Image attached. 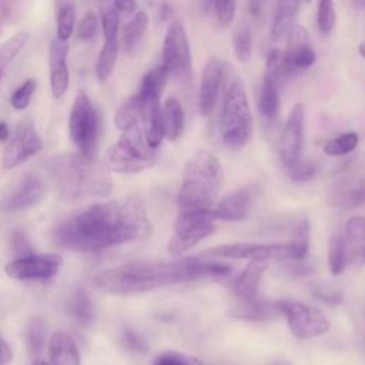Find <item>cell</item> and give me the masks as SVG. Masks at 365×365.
<instances>
[{
	"mask_svg": "<svg viewBox=\"0 0 365 365\" xmlns=\"http://www.w3.org/2000/svg\"><path fill=\"white\" fill-rule=\"evenodd\" d=\"M278 314H281L278 301H265L258 297L241 299V302L231 309V315L242 321H265Z\"/></svg>",
	"mask_w": 365,
	"mask_h": 365,
	"instance_id": "cell-22",
	"label": "cell"
},
{
	"mask_svg": "<svg viewBox=\"0 0 365 365\" xmlns=\"http://www.w3.org/2000/svg\"><path fill=\"white\" fill-rule=\"evenodd\" d=\"M76 3L63 1L57 6V34L56 37L61 41H68L74 24H76Z\"/></svg>",
	"mask_w": 365,
	"mask_h": 365,
	"instance_id": "cell-35",
	"label": "cell"
},
{
	"mask_svg": "<svg viewBox=\"0 0 365 365\" xmlns=\"http://www.w3.org/2000/svg\"><path fill=\"white\" fill-rule=\"evenodd\" d=\"M299 9V3L297 1H281L277 6L272 29H271V37L272 40H279L285 34H289V31L294 29V21L297 17Z\"/></svg>",
	"mask_w": 365,
	"mask_h": 365,
	"instance_id": "cell-30",
	"label": "cell"
},
{
	"mask_svg": "<svg viewBox=\"0 0 365 365\" xmlns=\"http://www.w3.org/2000/svg\"><path fill=\"white\" fill-rule=\"evenodd\" d=\"M161 118L164 127V138L168 141H175L184 133L185 115L178 100L170 97L165 100L161 108Z\"/></svg>",
	"mask_w": 365,
	"mask_h": 365,
	"instance_id": "cell-28",
	"label": "cell"
},
{
	"mask_svg": "<svg viewBox=\"0 0 365 365\" xmlns=\"http://www.w3.org/2000/svg\"><path fill=\"white\" fill-rule=\"evenodd\" d=\"M11 349L0 335V365H7L11 361Z\"/></svg>",
	"mask_w": 365,
	"mask_h": 365,
	"instance_id": "cell-52",
	"label": "cell"
},
{
	"mask_svg": "<svg viewBox=\"0 0 365 365\" xmlns=\"http://www.w3.org/2000/svg\"><path fill=\"white\" fill-rule=\"evenodd\" d=\"M205 258H228V259H291V248L288 244H257L235 242L215 245L202 252Z\"/></svg>",
	"mask_w": 365,
	"mask_h": 365,
	"instance_id": "cell-11",
	"label": "cell"
},
{
	"mask_svg": "<svg viewBox=\"0 0 365 365\" xmlns=\"http://www.w3.org/2000/svg\"><path fill=\"white\" fill-rule=\"evenodd\" d=\"M161 60L168 76L178 81H190L192 71L190 43L182 23L177 19L168 24L163 41Z\"/></svg>",
	"mask_w": 365,
	"mask_h": 365,
	"instance_id": "cell-9",
	"label": "cell"
},
{
	"mask_svg": "<svg viewBox=\"0 0 365 365\" xmlns=\"http://www.w3.org/2000/svg\"><path fill=\"white\" fill-rule=\"evenodd\" d=\"M11 244H13L14 252L19 254L17 258L33 254V252H31V248H30V245H29V242H27V240L24 238V235H23L21 232H14V234H13V237H11Z\"/></svg>",
	"mask_w": 365,
	"mask_h": 365,
	"instance_id": "cell-49",
	"label": "cell"
},
{
	"mask_svg": "<svg viewBox=\"0 0 365 365\" xmlns=\"http://www.w3.org/2000/svg\"><path fill=\"white\" fill-rule=\"evenodd\" d=\"M155 163V150L148 147L140 124L121 131L118 140L108 147L104 158L107 170L121 174L140 173L151 168Z\"/></svg>",
	"mask_w": 365,
	"mask_h": 365,
	"instance_id": "cell-6",
	"label": "cell"
},
{
	"mask_svg": "<svg viewBox=\"0 0 365 365\" xmlns=\"http://www.w3.org/2000/svg\"><path fill=\"white\" fill-rule=\"evenodd\" d=\"M46 168L66 197H107L113 191L108 170L94 157L80 153L60 154L48 158Z\"/></svg>",
	"mask_w": 365,
	"mask_h": 365,
	"instance_id": "cell-3",
	"label": "cell"
},
{
	"mask_svg": "<svg viewBox=\"0 0 365 365\" xmlns=\"http://www.w3.org/2000/svg\"><path fill=\"white\" fill-rule=\"evenodd\" d=\"M348 261L361 259L365 257V217H354L348 220L345 225V234L342 235Z\"/></svg>",
	"mask_w": 365,
	"mask_h": 365,
	"instance_id": "cell-26",
	"label": "cell"
},
{
	"mask_svg": "<svg viewBox=\"0 0 365 365\" xmlns=\"http://www.w3.org/2000/svg\"><path fill=\"white\" fill-rule=\"evenodd\" d=\"M232 47L237 58L245 63L252 54V33L248 26H240L232 36Z\"/></svg>",
	"mask_w": 365,
	"mask_h": 365,
	"instance_id": "cell-40",
	"label": "cell"
},
{
	"mask_svg": "<svg viewBox=\"0 0 365 365\" xmlns=\"http://www.w3.org/2000/svg\"><path fill=\"white\" fill-rule=\"evenodd\" d=\"M46 182L43 177L34 171L21 174L10 190L0 200V210L3 211H24L29 210L46 197Z\"/></svg>",
	"mask_w": 365,
	"mask_h": 365,
	"instance_id": "cell-13",
	"label": "cell"
},
{
	"mask_svg": "<svg viewBox=\"0 0 365 365\" xmlns=\"http://www.w3.org/2000/svg\"><path fill=\"white\" fill-rule=\"evenodd\" d=\"M331 202L338 208H356L365 204V178L344 181L331 194Z\"/></svg>",
	"mask_w": 365,
	"mask_h": 365,
	"instance_id": "cell-25",
	"label": "cell"
},
{
	"mask_svg": "<svg viewBox=\"0 0 365 365\" xmlns=\"http://www.w3.org/2000/svg\"><path fill=\"white\" fill-rule=\"evenodd\" d=\"M222 180V167L212 153L205 150L194 153L184 167L178 191L181 210H211L221 191Z\"/></svg>",
	"mask_w": 365,
	"mask_h": 365,
	"instance_id": "cell-4",
	"label": "cell"
},
{
	"mask_svg": "<svg viewBox=\"0 0 365 365\" xmlns=\"http://www.w3.org/2000/svg\"><path fill=\"white\" fill-rule=\"evenodd\" d=\"M98 19L93 10L86 11V14L81 17L77 29V36L80 40H91L97 31Z\"/></svg>",
	"mask_w": 365,
	"mask_h": 365,
	"instance_id": "cell-47",
	"label": "cell"
},
{
	"mask_svg": "<svg viewBox=\"0 0 365 365\" xmlns=\"http://www.w3.org/2000/svg\"><path fill=\"white\" fill-rule=\"evenodd\" d=\"M167 78H168V71L163 64H158L150 68L141 78L140 87L135 93L137 97L143 101L160 100L161 93L167 84Z\"/></svg>",
	"mask_w": 365,
	"mask_h": 365,
	"instance_id": "cell-29",
	"label": "cell"
},
{
	"mask_svg": "<svg viewBox=\"0 0 365 365\" xmlns=\"http://www.w3.org/2000/svg\"><path fill=\"white\" fill-rule=\"evenodd\" d=\"M43 148V141L37 133L31 120H23L19 123L13 137L7 143L3 157L1 167L4 170L16 168L23 164L27 158L36 155Z\"/></svg>",
	"mask_w": 365,
	"mask_h": 365,
	"instance_id": "cell-14",
	"label": "cell"
},
{
	"mask_svg": "<svg viewBox=\"0 0 365 365\" xmlns=\"http://www.w3.org/2000/svg\"><path fill=\"white\" fill-rule=\"evenodd\" d=\"M217 21L220 23L221 27H228L235 16V9L237 3L235 1H214L211 3Z\"/></svg>",
	"mask_w": 365,
	"mask_h": 365,
	"instance_id": "cell-46",
	"label": "cell"
},
{
	"mask_svg": "<svg viewBox=\"0 0 365 365\" xmlns=\"http://www.w3.org/2000/svg\"><path fill=\"white\" fill-rule=\"evenodd\" d=\"M118 54V37L104 38V44L96 61V76L100 83H104L111 76Z\"/></svg>",
	"mask_w": 365,
	"mask_h": 365,
	"instance_id": "cell-31",
	"label": "cell"
},
{
	"mask_svg": "<svg viewBox=\"0 0 365 365\" xmlns=\"http://www.w3.org/2000/svg\"><path fill=\"white\" fill-rule=\"evenodd\" d=\"M67 57L68 43L54 37L50 46V86L53 96L56 98H61L66 94L70 84Z\"/></svg>",
	"mask_w": 365,
	"mask_h": 365,
	"instance_id": "cell-19",
	"label": "cell"
},
{
	"mask_svg": "<svg viewBox=\"0 0 365 365\" xmlns=\"http://www.w3.org/2000/svg\"><path fill=\"white\" fill-rule=\"evenodd\" d=\"M359 143L356 133H344L338 137H334L324 145V153L331 157H339L352 153Z\"/></svg>",
	"mask_w": 365,
	"mask_h": 365,
	"instance_id": "cell-39",
	"label": "cell"
},
{
	"mask_svg": "<svg viewBox=\"0 0 365 365\" xmlns=\"http://www.w3.org/2000/svg\"><path fill=\"white\" fill-rule=\"evenodd\" d=\"M51 365H80V354L74 339L64 331H56L48 344Z\"/></svg>",
	"mask_w": 365,
	"mask_h": 365,
	"instance_id": "cell-23",
	"label": "cell"
},
{
	"mask_svg": "<svg viewBox=\"0 0 365 365\" xmlns=\"http://www.w3.org/2000/svg\"><path fill=\"white\" fill-rule=\"evenodd\" d=\"M304 128H305V107L299 103L292 107L285 121L281 141L279 153L284 167L292 165L301 160L302 145H304Z\"/></svg>",
	"mask_w": 365,
	"mask_h": 365,
	"instance_id": "cell-15",
	"label": "cell"
},
{
	"mask_svg": "<svg viewBox=\"0 0 365 365\" xmlns=\"http://www.w3.org/2000/svg\"><path fill=\"white\" fill-rule=\"evenodd\" d=\"M11 14V3L0 1V31Z\"/></svg>",
	"mask_w": 365,
	"mask_h": 365,
	"instance_id": "cell-53",
	"label": "cell"
},
{
	"mask_svg": "<svg viewBox=\"0 0 365 365\" xmlns=\"http://www.w3.org/2000/svg\"><path fill=\"white\" fill-rule=\"evenodd\" d=\"M358 51H359V54H361V56L365 58V41L359 44V47H358Z\"/></svg>",
	"mask_w": 365,
	"mask_h": 365,
	"instance_id": "cell-57",
	"label": "cell"
},
{
	"mask_svg": "<svg viewBox=\"0 0 365 365\" xmlns=\"http://www.w3.org/2000/svg\"><path fill=\"white\" fill-rule=\"evenodd\" d=\"M33 365H51L50 362H44V361H34Z\"/></svg>",
	"mask_w": 365,
	"mask_h": 365,
	"instance_id": "cell-58",
	"label": "cell"
},
{
	"mask_svg": "<svg viewBox=\"0 0 365 365\" xmlns=\"http://www.w3.org/2000/svg\"><path fill=\"white\" fill-rule=\"evenodd\" d=\"M64 259L57 252L50 254H30L14 258L6 264L4 272L7 277L17 281L48 279L58 274Z\"/></svg>",
	"mask_w": 365,
	"mask_h": 365,
	"instance_id": "cell-12",
	"label": "cell"
},
{
	"mask_svg": "<svg viewBox=\"0 0 365 365\" xmlns=\"http://www.w3.org/2000/svg\"><path fill=\"white\" fill-rule=\"evenodd\" d=\"M67 309H68V314L71 315V318L80 327H88L91 324L93 315H94L93 302H91L88 294L83 288L76 289L74 294L70 297Z\"/></svg>",
	"mask_w": 365,
	"mask_h": 365,
	"instance_id": "cell-32",
	"label": "cell"
},
{
	"mask_svg": "<svg viewBox=\"0 0 365 365\" xmlns=\"http://www.w3.org/2000/svg\"><path fill=\"white\" fill-rule=\"evenodd\" d=\"M279 84H281V80H278L272 74H268V73L264 74L259 94H258V107H259L261 117L267 124H272L278 117Z\"/></svg>",
	"mask_w": 365,
	"mask_h": 365,
	"instance_id": "cell-21",
	"label": "cell"
},
{
	"mask_svg": "<svg viewBox=\"0 0 365 365\" xmlns=\"http://www.w3.org/2000/svg\"><path fill=\"white\" fill-rule=\"evenodd\" d=\"M346 250L341 234H334L328 242V265L332 275H339L346 267Z\"/></svg>",
	"mask_w": 365,
	"mask_h": 365,
	"instance_id": "cell-37",
	"label": "cell"
},
{
	"mask_svg": "<svg viewBox=\"0 0 365 365\" xmlns=\"http://www.w3.org/2000/svg\"><path fill=\"white\" fill-rule=\"evenodd\" d=\"M148 30V16L144 10L135 11L133 17L127 21L123 30V44L124 53L133 56L138 51L143 44V40Z\"/></svg>",
	"mask_w": 365,
	"mask_h": 365,
	"instance_id": "cell-27",
	"label": "cell"
},
{
	"mask_svg": "<svg viewBox=\"0 0 365 365\" xmlns=\"http://www.w3.org/2000/svg\"><path fill=\"white\" fill-rule=\"evenodd\" d=\"M312 295L319 299L324 301L327 304H339L342 301V294L334 288H328V287H322V285H317L312 288Z\"/></svg>",
	"mask_w": 365,
	"mask_h": 365,
	"instance_id": "cell-48",
	"label": "cell"
},
{
	"mask_svg": "<svg viewBox=\"0 0 365 365\" xmlns=\"http://www.w3.org/2000/svg\"><path fill=\"white\" fill-rule=\"evenodd\" d=\"M335 6L332 1L322 0L318 4V11H317V23L322 34H329L335 26Z\"/></svg>",
	"mask_w": 365,
	"mask_h": 365,
	"instance_id": "cell-42",
	"label": "cell"
},
{
	"mask_svg": "<svg viewBox=\"0 0 365 365\" xmlns=\"http://www.w3.org/2000/svg\"><path fill=\"white\" fill-rule=\"evenodd\" d=\"M361 4H364V6H365V1H362V3H361Z\"/></svg>",
	"mask_w": 365,
	"mask_h": 365,
	"instance_id": "cell-60",
	"label": "cell"
},
{
	"mask_svg": "<svg viewBox=\"0 0 365 365\" xmlns=\"http://www.w3.org/2000/svg\"><path fill=\"white\" fill-rule=\"evenodd\" d=\"M284 170H285V174L294 181H307L315 174L314 164L309 161H304L302 158L292 165L284 167Z\"/></svg>",
	"mask_w": 365,
	"mask_h": 365,
	"instance_id": "cell-45",
	"label": "cell"
},
{
	"mask_svg": "<svg viewBox=\"0 0 365 365\" xmlns=\"http://www.w3.org/2000/svg\"><path fill=\"white\" fill-rule=\"evenodd\" d=\"M309 234H311V227L308 220L305 218L299 220L294 228L292 240L291 242H288L291 248V261L301 262L305 259L309 250Z\"/></svg>",
	"mask_w": 365,
	"mask_h": 365,
	"instance_id": "cell-33",
	"label": "cell"
},
{
	"mask_svg": "<svg viewBox=\"0 0 365 365\" xmlns=\"http://www.w3.org/2000/svg\"><path fill=\"white\" fill-rule=\"evenodd\" d=\"M124 341H125V345L130 349H134V351H144L145 349V345H144L143 339L134 331H131V329L125 331Z\"/></svg>",
	"mask_w": 365,
	"mask_h": 365,
	"instance_id": "cell-50",
	"label": "cell"
},
{
	"mask_svg": "<svg viewBox=\"0 0 365 365\" xmlns=\"http://www.w3.org/2000/svg\"><path fill=\"white\" fill-rule=\"evenodd\" d=\"M68 133L77 153L93 157L100 134V117L90 97L80 91L77 93L68 120Z\"/></svg>",
	"mask_w": 365,
	"mask_h": 365,
	"instance_id": "cell-7",
	"label": "cell"
},
{
	"mask_svg": "<svg viewBox=\"0 0 365 365\" xmlns=\"http://www.w3.org/2000/svg\"><path fill=\"white\" fill-rule=\"evenodd\" d=\"M141 117V103L135 94L130 96L117 110L114 123L118 130L124 131L135 124H140Z\"/></svg>",
	"mask_w": 365,
	"mask_h": 365,
	"instance_id": "cell-34",
	"label": "cell"
},
{
	"mask_svg": "<svg viewBox=\"0 0 365 365\" xmlns=\"http://www.w3.org/2000/svg\"><path fill=\"white\" fill-rule=\"evenodd\" d=\"M30 36L27 31H19L4 43L0 44V80L4 68L13 61V58L26 47Z\"/></svg>",
	"mask_w": 365,
	"mask_h": 365,
	"instance_id": "cell-36",
	"label": "cell"
},
{
	"mask_svg": "<svg viewBox=\"0 0 365 365\" xmlns=\"http://www.w3.org/2000/svg\"><path fill=\"white\" fill-rule=\"evenodd\" d=\"M231 267L215 261L188 257L177 261L141 259L121 264L98 272L91 287L107 294H137L198 278H222Z\"/></svg>",
	"mask_w": 365,
	"mask_h": 365,
	"instance_id": "cell-2",
	"label": "cell"
},
{
	"mask_svg": "<svg viewBox=\"0 0 365 365\" xmlns=\"http://www.w3.org/2000/svg\"><path fill=\"white\" fill-rule=\"evenodd\" d=\"M279 312L287 318L289 331L299 339H309L325 334L331 328L327 315L317 307L297 301H278Z\"/></svg>",
	"mask_w": 365,
	"mask_h": 365,
	"instance_id": "cell-10",
	"label": "cell"
},
{
	"mask_svg": "<svg viewBox=\"0 0 365 365\" xmlns=\"http://www.w3.org/2000/svg\"><path fill=\"white\" fill-rule=\"evenodd\" d=\"M267 267H268V261H264V259L251 261L247 265V268L235 278L232 284L234 292L241 299H251L257 297V288Z\"/></svg>",
	"mask_w": 365,
	"mask_h": 365,
	"instance_id": "cell-24",
	"label": "cell"
},
{
	"mask_svg": "<svg viewBox=\"0 0 365 365\" xmlns=\"http://www.w3.org/2000/svg\"><path fill=\"white\" fill-rule=\"evenodd\" d=\"M364 261H365V257H364Z\"/></svg>",
	"mask_w": 365,
	"mask_h": 365,
	"instance_id": "cell-61",
	"label": "cell"
},
{
	"mask_svg": "<svg viewBox=\"0 0 365 365\" xmlns=\"http://www.w3.org/2000/svg\"><path fill=\"white\" fill-rule=\"evenodd\" d=\"M10 137V128L6 123H0V141H6Z\"/></svg>",
	"mask_w": 365,
	"mask_h": 365,
	"instance_id": "cell-55",
	"label": "cell"
},
{
	"mask_svg": "<svg viewBox=\"0 0 365 365\" xmlns=\"http://www.w3.org/2000/svg\"><path fill=\"white\" fill-rule=\"evenodd\" d=\"M158 19L161 20V21H164V20H168L170 19V16L173 14V9L170 7V4H167V3H163V4H160L158 6Z\"/></svg>",
	"mask_w": 365,
	"mask_h": 365,
	"instance_id": "cell-54",
	"label": "cell"
},
{
	"mask_svg": "<svg viewBox=\"0 0 365 365\" xmlns=\"http://www.w3.org/2000/svg\"><path fill=\"white\" fill-rule=\"evenodd\" d=\"M221 137L230 150H241L252 137V114L244 81L234 74L222 93Z\"/></svg>",
	"mask_w": 365,
	"mask_h": 365,
	"instance_id": "cell-5",
	"label": "cell"
},
{
	"mask_svg": "<svg viewBox=\"0 0 365 365\" xmlns=\"http://www.w3.org/2000/svg\"><path fill=\"white\" fill-rule=\"evenodd\" d=\"M255 192L257 191H255L254 185H247V187H242V188L228 194L212 210L215 218L224 220V221L244 220L252 208V204L255 200Z\"/></svg>",
	"mask_w": 365,
	"mask_h": 365,
	"instance_id": "cell-18",
	"label": "cell"
},
{
	"mask_svg": "<svg viewBox=\"0 0 365 365\" xmlns=\"http://www.w3.org/2000/svg\"><path fill=\"white\" fill-rule=\"evenodd\" d=\"M284 61L288 73L308 68L315 61V51L311 44L308 31L302 26H294L288 34L287 48L284 51Z\"/></svg>",
	"mask_w": 365,
	"mask_h": 365,
	"instance_id": "cell-16",
	"label": "cell"
},
{
	"mask_svg": "<svg viewBox=\"0 0 365 365\" xmlns=\"http://www.w3.org/2000/svg\"><path fill=\"white\" fill-rule=\"evenodd\" d=\"M222 80V63L218 58H210L201 73L200 93H198V108L204 117L212 114Z\"/></svg>",
	"mask_w": 365,
	"mask_h": 365,
	"instance_id": "cell-17",
	"label": "cell"
},
{
	"mask_svg": "<svg viewBox=\"0 0 365 365\" xmlns=\"http://www.w3.org/2000/svg\"><path fill=\"white\" fill-rule=\"evenodd\" d=\"M101 26H103L104 38L115 37L118 34L120 13L113 7V4H108V6L103 7V10H101Z\"/></svg>",
	"mask_w": 365,
	"mask_h": 365,
	"instance_id": "cell-43",
	"label": "cell"
},
{
	"mask_svg": "<svg viewBox=\"0 0 365 365\" xmlns=\"http://www.w3.org/2000/svg\"><path fill=\"white\" fill-rule=\"evenodd\" d=\"M151 222L144 202L124 197L96 202L53 228V241L74 251H101L120 244L140 241L150 235Z\"/></svg>",
	"mask_w": 365,
	"mask_h": 365,
	"instance_id": "cell-1",
	"label": "cell"
},
{
	"mask_svg": "<svg viewBox=\"0 0 365 365\" xmlns=\"http://www.w3.org/2000/svg\"><path fill=\"white\" fill-rule=\"evenodd\" d=\"M248 7H250V11H251L252 16H258L259 11H261V3L259 1H251L248 4Z\"/></svg>",
	"mask_w": 365,
	"mask_h": 365,
	"instance_id": "cell-56",
	"label": "cell"
},
{
	"mask_svg": "<svg viewBox=\"0 0 365 365\" xmlns=\"http://www.w3.org/2000/svg\"><path fill=\"white\" fill-rule=\"evenodd\" d=\"M272 365H289L288 362H282V361H279V362H275V364H272Z\"/></svg>",
	"mask_w": 365,
	"mask_h": 365,
	"instance_id": "cell-59",
	"label": "cell"
},
{
	"mask_svg": "<svg viewBox=\"0 0 365 365\" xmlns=\"http://www.w3.org/2000/svg\"><path fill=\"white\" fill-rule=\"evenodd\" d=\"M113 7L118 11V13H125V14H131V13H135V7H137V3L135 1H114L111 3Z\"/></svg>",
	"mask_w": 365,
	"mask_h": 365,
	"instance_id": "cell-51",
	"label": "cell"
},
{
	"mask_svg": "<svg viewBox=\"0 0 365 365\" xmlns=\"http://www.w3.org/2000/svg\"><path fill=\"white\" fill-rule=\"evenodd\" d=\"M215 221L212 210L181 211L173 227L167 247L168 252L171 255H181L191 250L215 230Z\"/></svg>",
	"mask_w": 365,
	"mask_h": 365,
	"instance_id": "cell-8",
	"label": "cell"
},
{
	"mask_svg": "<svg viewBox=\"0 0 365 365\" xmlns=\"http://www.w3.org/2000/svg\"><path fill=\"white\" fill-rule=\"evenodd\" d=\"M153 365H202L200 359H197L192 355L181 354V352H174V351H167L160 354Z\"/></svg>",
	"mask_w": 365,
	"mask_h": 365,
	"instance_id": "cell-44",
	"label": "cell"
},
{
	"mask_svg": "<svg viewBox=\"0 0 365 365\" xmlns=\"http://www.w3.org/2000/svg\"><path fill=\"white\" fill-rule=\"evenodd\" d=\"M46 334H47V324L41 317H34L29 327H27V332H26V338H27V346L31 355H38L41 354L44 344H46Z\"/></svg>",
	"mask_w": 365,
	"mask_h": 365,
	"instance_id": "cell-38",
	"label": "cell"
},
{
	"mask_svg": "<svg viewBox=\"0 0 365 365\" xmlns=\"http://www.w3.org/2000/svg\"><path fill=\"white\" fill-rule=\"evenodd\" d=\"M36 87H37V81L34 78H27L20 87L14 90L13 96L10 97V106L19 111L24 110L29 106L36 91Z\"/></svg>",
	"mask_w": 365,
	"mask_h": 365,
	"instance_id": "cell-41",
	"label": "cell"
},
{
	"mask_svg": "<svg viewBox=\"0 0 365 365\" xmlns=\"http://www.w3.org/2000/svg\"><path fill=\"white\" fill-rule=\"evenodd\" d=\"M140 103H141V117H140L141 130L148 147L155 150L161 145L164 140V127H163V118H161L160 100H147V101L140 100Z\"/></svg>",
	"mask_w": 365,
	"mask_h": 365,
	"instance_id": "cell-20",
	"label": "cell"
}]
</instances>
